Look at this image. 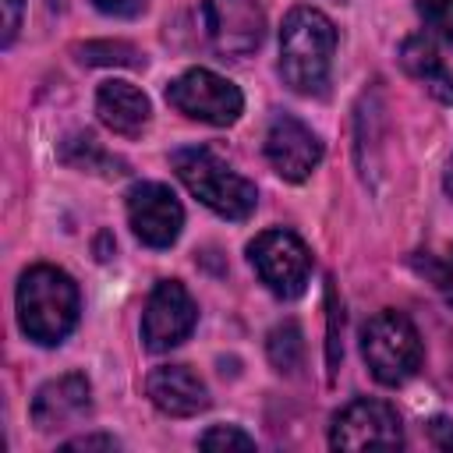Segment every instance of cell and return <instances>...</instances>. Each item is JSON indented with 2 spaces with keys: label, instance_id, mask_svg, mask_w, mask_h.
<instances>
[{
  "label": "cell",
  "instance_id": "d6986e66",
  "mask_svg": "<svg viewBox=\"0 0 453 453\" xmlns=\"http://www.w3.org/2000/svg\"><path fill=\"white\" fill-rule=\"evenodd\" d=\"M78 53L85 64H120V67L142 64L138 50L127 42H85V46H78Z\"/></svg>",
  "mask_w": 453,
  "mask_h": 453
},
{
  "label": "cell",
  "instance_id": "2e32d148",
  "mask_svg": "<svg viewBox=\"0 0 453 453\" xmlns=\"http://www.w3.org/2000/svg\"><path fill=\"white\" fill-rule=\"evenodd\" d=\"M265 350H269V361L276 372L283 375H294L301 365H304V336H301V326L297 322H280L269 340H265Z\"/></svg>",
  "mask_w": 453,
  "mask_h": 453
},
{
  "label": "cell",
  "instance_id": "8fae6325",
  "mask_svg": "<svg viewBox=\"0 0 453 453\" xmlns=\"http://www.w3.org/2000/svg\"><path fill=\"white\" fill-rule=\"evenodd\" d=\"M265 159L283 180H308L311 170L322 163V142L319 134L301 124L290 113H276L265 131Z\"/></svg>",
  "mask_w": 453,
  "mask_h": 453
},
{
  "label": "cell",
  "instance_id": "6da1fadb",
  "mask_svg": "<svg viewBox=\"0 0 453 453\" xmlns=\"http://www.w3.org/2000/svg\"><path fill=\"white\" fill-rule=\"evenodd\" d=\"M336 53V25L315 7H294L280 28V74L301 96H322Z\"/></svg>",
  "mask_w": 453,
  "mask_h": 453
},
{
  "label": "cell",
  "instance_id": "d4e9b609",
  "mask_svg": "<svg viewBox=\"0 0 453 453\" xmlns=\"http://www.w3.org/2000/svg\"><path fill=\"white\" fill-rule=\"evenodd\" d=\"M103 14H117V18H131L145 7V0H92Z\"/></svg>",
  "mask_w": 453,
  "mask_h": 453
},
{
  "label": "cell",
  "instance_id": "5bb4252c",
  "mask_svg": "<svg viewBox=\"0 0 453 453\" xmlns=\"http://www.w3.org/2000/svg\"><path fill=\"white\" fill-rule=\"evenodd\" d=\"M96 113L113 134L134 138V134L145 131L152 106H149V96L138 85H131V81H103L99 92H96Z\"/></svg>",
  "mask_w": 453,
  "mask_h": 453
},
{
  "label": "cell",
  "instance_id": "484cf974",
  "mask_svg": "<svg viewBox=\"0 0 453 453\" xmlns=\"http://www.w3.org/2000/svg\"><path fill=\"white\" fill-rule=\"evenodd\" d=\"M428 435H432V442H435L439 449H453V421L435 418V421L428 425Z\"/></svg>",
  "mask_w": 453,
  "mask_h": 453
},
{
  "label": "cell",
  "instance_id": "7a4b0ae2",
  "mask_svg": "<svg viewBox=\"0 0 453 453\" xmlns=\"http://www.w3.org/2000/svg\"><path fill=\"white\" fill-rule=\"evenodd\" d=\"M81 294L78 283L57 265H32L18 280V322L28 340L42 347L64 343V336L78 326Z\"/></svg>",
  "mask_w": 453,
  "mask_h": 453
},
{
  "label": "cell",
  "instance_id": "30bf717a",
  "mask_svg": "<svg viewBox=\"0 0 453 453\" xmlns=\"http://www.w3.org/2000/svg\"><path fill=\"white\" fill-rule=\"evenodd\" d=\"M127 223L134 237L149 248H170L180 237L184 226V209L177 195L166 184L142 180L127 191Z\"/></svg>",
  "mask_w": 453,
  "mask_h": 453
},
{
  "label": "cell",
  "instance_id": "7c38bea8",
  "mask_svg": "<svg viewBox=\"0 0 453 453\" xmlns=\"http://www.w3.org/2000/svg\"><path fill=\"white\" fill-rule=\"evenodd\" d=\"M88 411H92V386L81 372H67L60 379H50L46 386H39V393L32 400V421L39 432L74 425Z\"/></svg>",
  "mask_w": 453,
  "mask_h": 453
},
{
  "label": "cell",
  "instance_id": "3957f363",
  "mask_svg": "<svg viewBox=\"0 0 453 453\" xmlns=\"http://www.w3.org/2000/svg\"><path fill=\"white\" fill-rule=\"evenodd\" d=\"M173 173L180 177V184L202 202L209 205L216 216L223 219H248L258 205V191L248 177H241L237 170H230L212 149L205 145H191V149H177L170 156Z\"/></svg>",
  "mask_w": 453,
  "mask_h": 453
},
{
  "label": "cell",
  "instance_id": "603a6c76",
  "mask_svg": "<svg viewBox=\"0 0 453 453\" xmlns=\"http://www.w3.org/2000/svg\"><path fill=\"white\" fill-rule=\"evenodd\" d=\"M21 11H25V0H4V46L14 42L21 28Z\"/></svg>",
  "mask_w": 453,
  "mask_h": 453
},
{
  "label": "cell",
  "instance_id": "277c9868",
  "mask_svg": "<svg viewBox=\"0 0 453 453\" xmlns=\"http://www.w3.org/2000/svg\"><path fill=\"white\" fill-rule=\"evenodd\" d=\"M361 354L382 386L407 382L421 365V336L414 322L393 308L372 315L361 329Z\"/></svg>",
  "mask_w": 453,
  "mask_h": 453
},
{
  "label": "cell",
  "instance_id": "e0dca14e",
  "mask_svg": "<svg viewBox=\"0 0 453 453\" xmlns=\"http://www.w3.org/2000/svg\"><path fill=\"white\" fill-rule=\"evenodd\" d=\"M60 159L71 163V166H78V170H103L106 177L124 173V163L113 159V156H106L92 134H74V138H67L64 149H60Z\"/></svg>",
  "mask_w": 453,
  "mask_h": 453
},
{
  "label": "cell",
  "instance_id": "9c48e42d",
  "mask_svg": "<svg viewBox=\"0 0 453 453\" xmlns=\"http://www.w3.org/2000/svg\"><path fill=\"white\" fill-rule=\"evenodd\" d=\"M195 322H198V308H195L188 287L177 280H159L145 301L142 340L152 354H159V350H170L180 340H188Z\"/></svg>",
  "mask_w": 453,
  "mask_h": 453
},
{
  "label": "cell",
  "instance_id": "ba28073f",
  "mask_svg": "<svg viewBox=\"0 0 453 453\" xmlns=\"http://www.w3.org/2000/svg\"><path fill=\"white\" fill-rule=\"evenodd\" d=\"M202 21L209 42L223 57H248L265 35V11L258 0H202Z\"/></svg>",
  "mask_w": 453,
  "mask_h": 453
},
{
  "label": "cell",
  "instance_id": "4fadbf2b",
  "mask_svg": "<svg viewBox=\"0 0 453 453\" xmlns=\"http://www.w3.org/2000/svg\"><path fill=\"white\" fill-rule=\"evenodd\" d=\"M145 393L156 403V411H163L170 418H195L198 411L209 407V389L188 365L152 368L145 379Z\"/></svg>",
  "mask_w": 453,
  "mask_h": 453
},
{
  "label": "cell",
  "instance_id": "8992f818",
  "mask_svg": "<svg viewBox=\"0 0 453 453\" xmlns=\"http://www.w3.org/2000/svg\"><path fill=\"white\" fill-rule=\"evenodd\" d=\"M248 258L258 273V280L283 301L301 297L311 276V251L308 244L290 230H265L248 244Z\"/></svg>",
  "mask_w": 453,
  "mask_h": 453
},
{
  "label": "cell",
  "instance_id": "5b68a950",
  "mask_svg": "<svg viewBox=\"0 0 453 453\" xmlns=\"http://www.w3.org/2000/svg\"><path fill=\"white\" fill-rule=\"evenodd\" d=\"M166 103L191 117V120H202V124H216V127H226L241 117L244 110V96L234 81H226L223 74L209 71V67H191L184 74H177L170 85H166Z\"/></svg>",
  "mask_w": 453,
  "mask_h": 453
},
{
  "label": "cell",
  "instance_id": "cb8c5ba5",
  "mask_svg": "<svg viewBox=\"0 0 453 453\" xmlns=\"http://www.w3.org/2000/svg\"><path fill=\"white\" fill-rule=\"evenodd\" d=\"M120 442L113 435H78V439H67L64 449H117Z\"/></svg>",
  "mask_w": 453,
  "mask_h": 453
},
{
  "label": "cell",
  "instance_id": "52a82bcc",
  "mask_svg": "<svg viewBox=\"0 0 453 453\" xmlns=\"http://www.w3.org/2000/svg\"><path fill=\"white\" fill-rule=\"evenodd\" d=\"M329 446L333 449H368V446H382V449H396L403 446V428L396 411L386 400H350L329 428Z\"/></svg>",
  "mask_w": 453,
  "mask_h": 453
},
{
  "label": "cell",
  "instance_id": "ffe728a7",
  "mask_svg": "<svg viewBox=\"0 0 453 453\" xmlns=\"http://www.w3.org/2000/svg\"><path fill=\"white\" fill-rule=\"evenodd\" d=\"M202 449H255V439L248 432H241L237 425H212L198 435Z\"/></svg>",
  "mask_w": 453,
  "mask_h": 453
},
{
  "label": "cell",
  "instance_id": "9a60e30c",
  "mask_svg": "<svg viewBox=\"0 0 453 453\" xmlns=\"http://www.w3.org/2000/svg\"><path fill=\"white\" fill-rule=\"evenodd\" d=\"M400 64L411 78H418L439 103L453 106V71L442 64V57L435 53L432 39L425 35H411L400 42Z\"/></svg>",
  "mask_w": 453,
  "mask_h": 453
},
{
  "label": "cell",
  "instance_id": "4316f807",
  "mask_svg": "<svg viewBox=\"0 0 453 453\" xmlns=\"http://www.w3.org/2000/svg\"><path fill=\"white\" fill-rule=\"evenodd\" d=\"M442 184H446V191L453 195V159H449V166H446V177H442Z\"/></svg>",
  "mask_w": 453,
  "mask_h": 453
},
{
  "label": "cell",
  "instance_id": "ac0fdd59",
  "mask_svg": "<svg viewBox=\"0 0 453 453\" xmlns=\"http://www.w3.org/2000/svg\"><path fill=\"white\" fill-rule=\"evenodd\" d=\"M414 265H418V273H425L435 287H439V294L446 297V304L453 308V244L449 248H442L439 255H418L414 258Z\"/></svg>",
  "mask_w": 453,
  "mask_h": 453
},
{
  "label": "cell",
  "instance_id": "7402d4cb",
  "mask_svg": "<svg viewBox=\"0 0 453 453\" xmlns=\"http://www.w3.org/2000/svg\"><path fill=\"white\" fill-rule=\"evenodd\" d=\"M340 326H343V315H340V304H336V290L329 287V340H326V347H329V354H326L329 375H333L336 365H340Z\"/></svg>",
  "mask_w": 453,
  "mask_h": 453
},
{
  "label": "cell",
  "instance_id": "44dd1931",
  "mask_svg": "<svg viewBox=\"0 0 453 453\" xmlns=\"http://www.w3.org/2000/svg\"><path fill=\"white\" fill-rule=\"evenodd\" d=\"M418 14L442 42L453 46V0H418Z\"/></svg>",
  "mask_w": 453,
  "mask_h": 453
}]
</instances>
